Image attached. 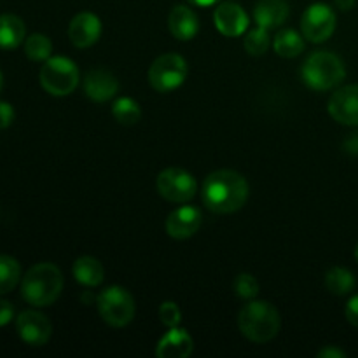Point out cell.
Masks as SVG:
<instances>
[{
  "label": "cell",
  "instance_id": "1",
  "mask_svg": "<svg viewBox=\"0 0 358 358\" xmlns=\"http://www.w3.org/2000/svg\"><path fill=\"white\" fill-rule=\"evenodd\" d=\"M248 184L233 170L213 171L203 184V203L213 213H234L247 203Z\"/></svg>",
  "mask_w": 358,
  "mask_h": 358
},
{
  "label": "cell",
  "instance_id": "2",
  "mask_svg": "<svg viewBox=\"0 0 358 358\" xmlns=\"http://www.w3.org/2000/svg\"><path fill=\"white\" fill-rule=\"evenodd\" d=\"M63 289V275L58 266L41 262L28 269L21 282V296L28 304L37 308L51 306Z\"/></svg>",
  "mask_w": 358,
  "mask_h": 358
},
{
  "label": "cell",
  "instance_id": "3",
  "mask_svg": "<svg viewBox=\"0 0 358 358\" xmlns=\"http://www.w3.org/2000/svg\"><path fill=\"white\" fill-rule=\"evenodd\" d=\"M280 313L268 301H252L241 308L238 327L252 343H268L280 332Z\"/></svg>",
  "mask_w": 358,
  "mask_h": 358
},
{
  "label": "cell",
  "instance_id": "4",
  "mask_svg": "<svg viewBox=\"0 0 358 358\" xmlns=\"http://www.w3.org/2000/svg\"><path fill=\"white\" fill-rule=\"evenodd\" d=\"M303 80L306 86L315 91H329L332 87L339 86L346 76L345 63L339 56L329 51L311 52L304 62Z\"/></svg>",
  "mask_w": 358,
  "mask_h": 358
},
{
  "label": "cell",
  "instance_id": "5",
  "mask_svg": "<svg viewBox=\"0 0 358 358\" xmlns=\"http://www.w3.org/2000/svg\"><path fill=\"white\" fill-rule=\"evenodd\" d=\"M41 84L52 96H66L79 84V69L72 59L63 56L49 58L41 69Z\"/></svg>",
  "mask_w": 358,
  "mask_h": 358
},
{
  "label": "cell",
  "instance_id": "6",
  "mask_svg": "<svg viewBox=\"0 0 358 358\" xmlns=\"http://www.w3.org/2000/svg\"><path fill=\"white\" fill-rule=\"evenodd\" d=\"M98 311L101 318L107 322L110 327L121 329L128 325L135 317V301L131 294L122 287L112 285L105 289L96 299Z\"/></svg>",
  "mask_w": 358,
  "mask_h": 358
},
{
  "label": "cell",
  "instance_id": "7",
  "mask_svg": "<svg viewBox=\"0 0 358 358\" xmlns=\"http://www.w3.org/2000/svg\"><path fill=\"white\" fill-rule=\"evenodd\" d=\"M187 79V63L180 55H163L150 65L149 84L157 93H171Z\"/></svg>",
  "mask_w": 358,
  "mask_h": 358
},
{
  "label": "cell",
  "instance_id": "8",
  "mask_svg": "<svg viewBox=\"0 0 358 358\" xmlns=\"http://www.w3.org/2000/svg\"><path fill=\"white\" fill-rule=\"evenodd\" d=\"M303 37L313 44L325 42L336 30V14L327 3H313L308 7L301 20Z\"/></svg>",
  "mask_w": 358,
  "mask_h": 358
},
{
  "label": "cell",
  "instance_id": "9",
  "mask_svg": "<svg viewBox=\"0 0 358 358\" xmlns=\"http://www.w3.org/2000/svg\"><path fill=\"white\" fill-rule=\"evenodd\" d=\"M157 191L171 203H187L196 194V180L182 168H168L157 177Z\"/></svg>",
  "mask_w": 358,
  "mask_h": 358
},
{
  "label": "cell",
  "instance_id": "10",
  "mask_svg": "<svg viewBox=\"0 0 358 358\" xmlns=\"http://www.w3.org/2000/svg\"><path fill=\"white\" fill-rule=\"evenodd\" d=\"M20 338L30 346H44L51 339V322L38 311H23L16 320Z\"/></svg>",
  "mask_w": 358,
  "mask_h": 358
},
{
  "label": "cell",
  "instance_id": "11",
  "mask_svg": "<svg viewBox=\"0 0 358 358\" xmlns=\"http://www.w3.org/2000/svg\"><path fill=\"white\" fill-rule=\"evenodd\" d=\"M329 114L346 126H358V86H345L329 100Z\"/></svg>",
  "mask_w": 358,
  "mask_h": 358
},
{
  "label": "cell",
  "instance_id": "12",
  "mask_svg": "<svg viewBox=\"0 0 358 358\" xmlns=\"http://www.w3.org/2000/svg\"><path fill=\"white\" fill-rule=\"evenodd\" d=\"M217 30L226 37H240L248 28V16L243 7L234 2H222L213 14Z\"/></svg>",
  "mask_w": 358,
  "mask_h": 358
},
{
  "label": "cell",
  "instance_id": "13",
  "mask_svg": "<svg viewBox=\"0 0 358 358\" xmlns=\"http://www.w3.org/2000/svg\"><path fill=\"white\" fill-rule=\"evenodd\" d=\"M201 220L203 215L198 208L182 206L170 213L164 227H166V233L175 240H187L198 233V229L201 227Z\"/></svg>",
  "mask_w": 358,
  "mask_h": 358
},
{
  "label": "cell",
  "instance_id": "14",
  "mask_svg": "<svg viewBox=\"0 0 358 358\" xmlns=\"http://www.w3.org/2000/svg\"><path fill=\"white\" fill-rule=\"evenodd\" d=\"M101 35V21L93 13H79L69 27V37L76 48H91Z\"/></svg>",
  "mask_w": 358,
  "mask_h": 358
},
{
  "label": "cell",
  "instance_id": "15",
  "mask_svg": "<svg viewBox=\"0 0 358 358\" xmlns=\"http://www.w3.org/2000/svg\"><path fill=\"white\" fill-rule=\"evenodd\" d=\"M119 90V83L114 73L103 69L91 70L84 79V91L93 101H108L115 96Z\"/></svg>",
  "mask_w": 358,
  "mask_h": 358
},
{
  "label": "cell",
  "instance_id": "16",
  "mask_svg": "<svg viewBox=\"0 0 358 358\" xmlns=\"http://www.w3.org/2000/svg\"><path fill=\"white\" fill-rule=\"evenodd\" d=\"M194 350V341L185 331L171 327L157 343L156 355L159 358H187Z\"/></svg>",
  "mask_w": 358,
  "mask_h": 358
},
{
  "label": "cell",
  "instance_id": "17",
  "mask_svg": "<svg viewBox=\"0 0 358 358\" xmlns=\"http://www.w3.org/2000/svg\"><path fill=\"white\" fill-rule=\"evenodd\" d=\"M168 27H170L171 35L178 41H191L196 37L199 30V21L194 10L185 6H177L171 9L170 17H168Z\"/></svg>",
  "mask_w": 358,
  "mask_h": 358
},
{
  "label": "cell",
  "instance_id": "18",
  "mask_svg": "<svg viewBox=\"0 0 358 358\" xmlns=\"http://www.w3.org/2000/svg\"><path fill=\"white\" fill-rule=\"evenodd\" d=\"M254 17L259 27L266 30L278 28L289 17V3L285 0H259L254 9Z\"/></svg>",
  "mask_w": 358,
  "mask_h": 358
},
{
  "label": "cell",
  "instance_id": "19",
  "mask_svg": "<svg viewBox=\"0 0 358 358\" xmlns=\"http://www.w3.org/2000/svg\"><path fill=\"white\" fill-rule=\"evenodd\" d=\"M27 28L21 17L14 14H3L0 16V49H16L24 41Z\"/></svg>",
  "mask_w": 358,
  "mask_h": 358
},
{
  "label": "cell",
  "instance_id": "20",
  "mask_svg": "<svg viewBox=\"0 0 358 358\" xmlns=\"http://www.w3.org/2000/svg\"><path fill=\"white\" fill-rule=\"evenodd\" d=\"M73 276H76V280L80 285L98 287L103 282L105 271L98 259L84 255V257H79L73 262Z\"/></svg>",
  "mask_w": 358,
  "mask_h": 358
},
{
  "label": "cell",
  "instance_id": "21",
  "mask_svg": "<svg viewBox=\"0 0 358 358\" xmlns=\"http://www.w3.org/2000/svg\"><path fill=\"white\" fill-rule=\"evenodd\" d=\"M275 51L282 58H296L304 51V37L296 30H282L275 37Z\"/></svg>",
  "mask_w": 358,
  "mask_h": 358
},
{
  "label": "cell",
  "instance_id": "22",
  "mask_svg": "<svg viewBox=\"0 0 358 358\" xmlns=\"http://www.w3.org/2000/svg\"><path fill=\"white\" fill-rule=\"evenodd\" d=\"M355 285L357 280L353 273L345 268H339V266L329 269L327 275H325V287L329 289V292L336 294V296H346L355 289Z\"/></svg>",
  "mask_w": 358,
  "mask_h": 358
},
{
  "label": "cell",
  "instance_id": "23",
  "mask_svg": "<svg viewBox=\"0 0 358 358\" xmlns=\"http://www.w3.org/2000/svg\"><path fill=\"white\" fill-rule=\"evenodd\" d=\"M21 278V266L10 255H0V296L16 289Z\"/></svg>",
  "mask_w": 358,
  "mask_h": 358
},
{
  "label": "cell",
  "instance_id": "24",
  "mask_svg": "<svg viewBox=\"0 0 358 358\" xmlns=\"http://www.w3.org/2000/svg\"><path fill=\"white\" fill-rule=\"evenodd\" d=\"M112 114H114L115 121L119 124L133 126L140 121L142 112H140V105L135 100H131V98H119L114 103V107H112Z\"/></svg>",
  "mask_w": 358,
  "mask_h": 358
},
{
  "label": "cell",
  "instance_id": "25",
  "mask_svg": "<svg viewBox=\"0 0 358 358\" xmlns=\"http://www.w3.org/2000/svg\"><path fill=\"white\" fill-rule=\"evenodd\" d=\"M52 51V44L45 35L42 34H34L27 38L24 42V52L30 59L34 62H45L49 59Z\"/></svg>",
  "mask_w": 358,
  "mask_h": 358
},
{
  "label": "cell",
  "instance_id": "26",
  "mask_svg": "<svg viewBox=\"0 0 358 358\" xmlns=\"http://www.w3.org/2000/svg\"><path fill=\"white\" fill-rule=\"evenodd\" d=\"M243 45H245V49H247L248 55L262 56L269 48L268 30L262 27H257V28H254V30H250L247 35H245Z\"/></svg>",
  "mask_w": 358,
  "mask_h": 358
},
{
  "label": "cell",
  "instance_id": "27",
  "mask_svg": "<svg viewBox=\"0 0 358 358\" xmlns=\"http://www.w3.org/2000/svg\"><path fill=\"white\" fill-rule=\"evenodd\" d=\"M234 292L241 297V299H254L259 294V283L248 273H241L238 278L234 280Z\"/></svg>",
  "mask_w": 358,
  "mask_h": 358
},
{
  "label": "cell",
  "instance_id": "28",
  "mask_svg": "<svg viewBox=\"0 0 358 358\" xmlns=\"http://www.w3.org/2000/svg\"><path fill=\"white\" fill-rule=\"evenodd\" d=\"M159 318L166 327H177L182 320V311L173 301H166V303L161 304L159 308Z\"/></svg>",
  "mask_w": 358,
  "mask_h": 358
},
{
  "label": "cell",
  "instance_id": "29",
  "mask_svg": "<svg viewBox=\"0 0 358 358\" xmlns=\"http://www.w3.org/2000/svg\"><path fill=\"white\" fill-rule=\"evenodd\" d=\"M14 119V108L6 101H0V129L9 128Z\"/></svg>",
  "mask_w": 358,
  "mask_h": 358
},
{
  "label": "cell",
  "instance_id": "30",
  "mask_svg": "<svg viewBox=\"0 0 358 358\" xmlns=\"http://www.w3.org/2000/svg\"><path fill=\"white\" fill-rule=\"evenodd\" d=\"M345 313H346V320H348L353 327L358 329V296L350 299V303L346 304Z\"/></svg>",
  "mask_w": 358,
  "mask_h": 358
},
{
  "label": "cell",
  "instance_id": "31",
  "mask_svg": "<svg viewBox=\"0 0 358 358\" xmlns=\"http://www.w3.org/2000/svg\"><path fill=\"white\" fill-rule=\"evenodd\" d=\"M14 317V306L9 303V301L0 299V327L9 324Z\"/></svg>",
  "mask_w": 358,
  "mask_h": 358
},
{
  "label": "cell",
  "instance_id": "32",
  "mask_svg": "<svg viewBox=\"0 0 358 358\" xmlns=\"http://www.w3.org/2000/svg\"><path fill=\"white\" fill-rule=\"evenodd\" d=\"M318 357L320 358H345L346 353L339 348H332V346H327V348L320 350L318 352Z\"/></svg>",
  "mask_w": 358,
  "mask_h": 358
},
{
  "label": "cell",
  "instance_id": "33",
  "mask_svg": "<svg viewBox=\"0 0 358 358\" xmlns=\"http://www.w3.org/2000/svg\"><path fill=\"white\" fill-rule=\"evenodd\" d=\"M336 6L341 10H350L355 6V0H336Z\"/></svg>",
  "mask_w": 358,
  "mask_h": 358
},
{
  "label": "cell",
  "instance_id": "34",
  "mask_svg": "<svg viewBox=\"0 0 358 358\" xmlns=\"http://www.w3.org/2000/svg\"><path fill=\"white\" fill-rule=\"evenodd\" d=\"M191 3H194V6H199V7H206V6H213V3H217L219 0H189Z\"/></svg>",
  "mask_w": 358,
  "mask_h": 358
},
{
  "label": "cell",
  "instance_id": "35",
  "mask_svg": "<svg viewBox=\"0 0 358 358\" xmlns=\"http://www.w3.org/2000/svg\"><path fill=\"white\" fill-rule=\"evenodd\" d=\"M2 84H3V77H2V72H0V91H2Z\"/></svg>",
  "mask_w": 358,
  "mask_h": 358
},
{
  "label": "cell",
  "instance_id": "36",
  "mask_svg": "<svg viewBox=\"0 0 358 358\" xmlns=\"http://www.w3.org/2000/svg\"><path fill=\"white\" fill-rule=\"evenodd\" d=\"M355 257H357V261H358V245H357V250H355Z\"/></svg>",
  "mask_w": 358,
  "mask_h": 358
}]
</instances>
